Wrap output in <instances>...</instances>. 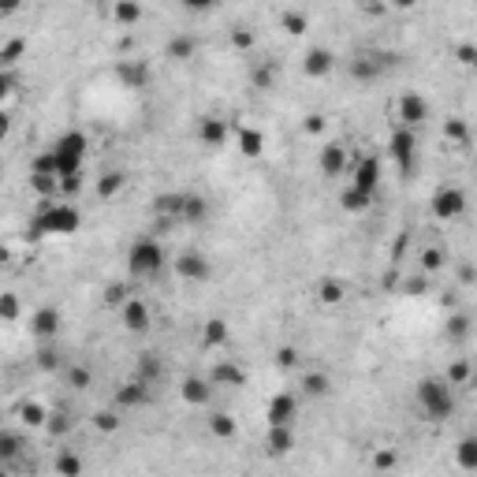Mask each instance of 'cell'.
<instances>
[{
	"label": "cell",
	"instance_id": "e0dca14e",
	"mask_svg": "<svg viewBox=\"0 0 477 477\" xmlns=\"http://www.w3.org/2000/svg\"><path fill=\"white\" fill-rule=\"evenodd\" d=\"M343 165H347V149H343L340 142H328V146L321 149V172H324V176H328V179H335V176H340V172H343Z\"/></svg>",
	"mask_w": 477,
	"mask_h": 477
},
{
	"label": "cell",
	"instance_id": "ac0fdd59",
	"mask_svg": "<svg viewBox=\"0 0 477 477\" xmlns=\"http://www.w3.org/2000/svg\"><path fill=\"white\" fill-rule=\"evenodd\" d=\"M198 135H202V142L209 146V149H220L227 142V127H224V119H216V116H205L202 119Z\"/></svg>",
	"mask_w": 477,
	"mask_h": 477
},
{
	"label": "cell",
	"instance_id": "6f0895ef",
	"mask_svg": "<svg viewBox=\"0 0 477 477\" xmlns=\"http://www.w3.org/2000/svg\"><path fill=\"white\" fill-rule=\"evenodd\" d=\"M41 365H45V370H52V365H56V354H52V351H41Z\"/></svg>",
	"mask_w": 477,
	"mask_h": 477
},
{
	"label": "cell",
	"instance_id": "60d3db41",
	"mask_svg": "<svg viewBox=\"0 0 477 477\" xmlns=\"http://www.w3.org/2000/svg\"><path fill=\"white\" fill-rule=\"evenodd\" d=\"M273 82H276V68H273V63H262V68L254 71V86H257V90H268Z\"/></svg>",
	"mask_w": 477,
	"mask_h": 477
},
{
	"label": "cell",
	"instance_id": "f907efd6",
	"mask_svg": "<svg viewBox=\"0 0 477 477\" xmlns=\"http://www.w3.org/2000/svg\"><path fill=\"white\" fill-rule=\"evenodd\" d=\"M232 45H235V49H250V45H254V34H250V30H235V34H232Z\"/></svg>",
	"mask_w": 477,
	"mask_h": 477
},
{
	"label": "cell",
	"instance_id": "d6a6232c",
	"mask_svg": "<svg viewBox=\"0 0 477 477\" xmlns=\"http://www.w3.org/2000/svg\"><path fill=\"white\" fill-rule=\"evenodd\" d=\"M30 187H34L45 202H52V194H60V179L56 176H30Z\"/></svg>",
	"mask_w": 477,
	"mask_h": 477
},
{
	"label": "cell",
	"instance_id": "2e32d148",
	"mask_svg": "<svg viewBox=\"0 0 477 477\" xmlns=\"http://www.w3.org/2000/svg\"><path fill=\"white\" fill-rule=\"evenodd\" d=\"M332 63H335V56H332L328 49H310L306 60H302V68H306L310 79H324V75L332 71Z\"/></svg>",
	"mask_w": 477,
	"mask_h": 477
},
{
	"label": "cell",
	"instance_id": "db71d44e",
	"mask_svg": "<svg viewBox=\"0 0 477 477\" xmlns=\"http://www.w3.org/2000/svg\"><path fill=\"white\" fill-rule=\"evenodd\" d=\"M377 470H392V466H395V455L392 451H377Z\"/></svg>",
	"mask_w": 477,
	"mask_h": 477
},
{
	"label": "cell",
	"instance_id": "1f68e13d",
	"mask_svg": "<svg viewBox=\"0 0 477 477\" xmlns=\"http://www.w3.org/2000/svg\"><path fill=\"white\" fill-rule=\"evenodd\" d=\"M119 187H123V172H105L101 183H97V194H101V198H116Z\"/></svg>",
	"mask_w": 477,
	"mask_h": 477
},
{
	"label": "cell",
	"instance_id": "680465c9",
	"mask_svg": "<svg viewBox=\"0 0 477 477\" xmlns=\"http://www.w3.org/2000/svg\"><path fill=\"white\" fill-rule=\"evenodd\" d=\"M52 418H56V421H49V432H63V429H68V421H60V414H52Z\"/></svg>",
	"mask_w": 477,
	"mask_h": 477
},
{
	"label": "cell",
	"instance_id": "11a10c76",
	"mask_svg": "<svg viewBox=\"0 0 477 477\" xmlns=\"http://www.w3.org/2000/svg\"><path fill=\"white\" fill-rule=\"evenodd\" d=\"M306 131H310V135H321V131H324V119H321V116H306Z\"/></svg>",
	"mask_w": 477,
	"mask_h": 477
},
{
	"label": "cell",
	"instance_id": "f1b7e54d",
	"mask_svg": "<svg viewBox=\"0 0 477 477\" xmlns=\"http://www.w3.org/2000/svg\"><path fill=\"white\" fill-rule=\"evenodd\" d=\"M224 340H227V324H224V321H205L202 343H205V347H220Z\"/></svg>",
	"mask_w": 477,
	"mask_h": 477
},
{
	"label": "cell",
	"instance_id": "30bf717a",
	"mask_svg": "<svg viewBox=\"0 0 477 477\" xmlns=\"http://www.w3.org/2000/svg\"><path fill=\"white\" fill-rule=\"evenodd\" d=\"M425 116H429V105H425V97H421V93H403V97H399V119H403V127L414 131Z\"/></svg>",
	"mask_w": 477,
	"mask_h": 477
},
{
	"label": "cell",
	"instance_id": "ba28073f",
	"mask_svg": "<svg viewBox=\"0 0 477 477\" xmlns=\"http://www.w3.org/2000/svg\"><path fill=\"white\" fill-rule=\"evenodd\" d=\"M377 183H381V160H377V157H362V160L354 165L351 187L365 190V194H377Z\"/></svg>",
	"mask_w": 477,
	"mask_h": 477
},
{
	"label": "cell",
	"instance_id": "f5cc1de1",
	"mask_svg": "<svg viewBox=\"0 0 477 477\" xmlns=\"http://www.w3.org/2000/svg\"><path fill=\"white\" fill-rule=\"evenodd\" d=\"M86 384H90V370H82V365L71 370V388H86Z\"/></svg>",
	"mask_w": 477,
	"mask_h": 477
},
{
	"label": "cell",
	"instance_id": "8fae6325",
	"mask_svg": "<svg viewBox=\"0 0 477 477\" xmlns=\"http://www.w3.org/2000/svg\"><path fill=\"white\" fill-rule=\"evenodd\" d=\"M119 321H123L127 332H146L149 328V306L142 298H127L123 310H119Z\"/></svg>",
	"mask_w": 477,
	"mask_h": 477
},
{
	"label": "cell",
	"instance_id": "74e56055",
	"mask_svg": "<svg viewBox=\"0 0 477 477\" xmlns=\"http://www.w3.org/2000/svg\"><path fill=\"white\" fill-rule=\"evenodd\" d=\"M93 425L101 429V432H116V429H119V414H116V410H97V414H93Z\"/></svg>",
	"mask_w": 477,
	"mask_h": 477
},
{
	"label": "cell",
	"instance_id": "52a82bcc",
	"mask_svg": "<svg viewBox=\"0 0 477 477\" xmlns=\"http://www.w3.org/2000/svg\"><path fill=\"white\" fill-rule=\"evenodd\" d=\"M295 414H298V403H295V395H287V392L273 395V399H268V407H265L268 429H291Z\"/></svg>",
	"mask_w": 477,
	"mask_h": 477
},
{
	"label": "cell",
	"instance_id": "f6af8a7d",
	"mask_svg": "<svg viewBox=\"0 0 477 477\" xmlns=\"http://www.w3.org/2000/svg\"><path fill=\"white\" fill-rule=\"evenodd\" d=\"M455 56H459V63H466V68H477V45H470V41H462V45L455 49Z\"/></svg>",
	"mask_w": 477,
	"mask_h": 477
},
{
	"label": "cell",
	"instance_id": "4dcf8cb0",
	"mask_svg": "<svg viewBox=\"0 0 477 477\" xmlns=\"http://www.w3.org/2000/svg\"><path fill=\"white\" fill-rule=\"evenodd\" d=\"M153 209L160 216H179L183 213V194H160V198L153 202Z\"/></svg>",
	"mask_w": 477,
	"mask_h": 477
},
{
	"label": "cell",
	"instance_id": "7c38bea8",
	"mask_svg": "<svg viewBox=\"0 0 477 477\" xmlns=\"http://www.w3.org/2000/svg\"><path fill=\"white\" fill-rule=\"evenodd\" d=\"M60 321H63V317H60L56 306H41L34 317H30V332H34L38 340H52V335L60 332Z\"/></svg>",
	"mask_w": 477,
	"mask_h": 477
},
{
	"label": "cell",
	"instance_id": "484cf974",
	"mask_svg": "<svg viewBox=\"0 0 477 477\" xmlns=\"http://www.w3.org/2000/svg\"><path fill=\"white\" fill-rule=\"evenodd\" d=\"M238 149H243L246 157H257V153L265 149L262 131H254V127H238Z\"/></svg>",
	"mask_w": 477,
	"mask_h": 477
},
{
	"label": "cell",
	"instance_id": "b9f144b4",
	"mask_svg": "<svg viewBox=\"0 0 477 477\" xmlns=\"http://www.w3.org/2000/svg\"><path fill=\"white\" fill-rule=\"evenodd\" d=\"M127 298H131V295H127V287H119V284H108V287H105V302H108V306L123 310Z\"/></svg>",
	"mask_w": 477,
	"mask_h": 477
},
{
	"label": "cell",
	"instance_id": "bcb514c9",
	"mask_svg": "<svg viewBox=\"0 0 477 477\" xmlns=\"http://www.w3.org/2000/svg\"><path fill=\"white\" fill-rule=\"evenodd\" d=\"M284 26H287V34H302V30H306V15L302 12H284Z\"/></svg>",
	"mask_w": 477,
	"mask_h": 477
},
{
	"label": "cell",
	"instance_id": "7402d4cb",
	"mask_svg": "<svg viewBox=\"0 0 477 477\" xmlns=\"http://www.w3.org/2000/svg\"><path fill=\"white\" fill-rule=\"evenodd\" d=\"M455 462H459V470H477V437H462L459 448H455Z\"/></svg>",
	"mask_w": 477,
	"mask_h": 477
},
{
	"label": "cell",
	"instance_id": "5bb4252c",
	"mask_svg": "<svg viewBox=\"0 0 477 477\" xmlns=\"http://www.w3.org/2000/svg\"><path fill=\"white\" fill-rule=\"evenodd\" d=\"M179 395L187 399L190 407H209V399H213V384H209V377H187L179 388Z\"/></svg>",
	"mask_w": 477,
	"mask_h": 477
},
{
	"label": "cell",
	"instance_id": "5b68a950",
	"mask_svg": "<svg viewBox=\"0 0 477 477\" xmlns=\"http://www.w3.org/2000/svg\"><path fill=\"white\" fill-rule=\"evenodd\" d=\"M414 149H418V138H414V131H410V127H399V131L388 138V153H392V160L399 165V172H403V176H410V172H414Z\"/></svg>",
	"mask_w": 477,
	"mask_h": 477
},
{
	"label": "cell",
	"instance_id": "7a4b0ae2",
	"mask_svg": "<svg viewBox=\"0 0 477 477\" xmlns=\"http://www.w3.org/2000/svg\"><path fill=\"white\" fill-rule=\"evenodd\" d=\"M86 149H90V142H86L82 131H68V135H60L56 142H52V160H56V176L60 179L79 176L82 160H86Z\"/></svg>",
	"mask_w": 477,
	"mask_h": 477
},
{
	"label": "cell",
	"instance_id": "f546056e",
	"mask_svg": "<svg viewBox=\"0 0 477 477\" xmlns=\"http://www.w3.org/2000/svg\"><path fill=\"white\" fill-rule=\"evenodd\" d=\"M444 332H448V340H466V335H470V317H466V313H451Z\"/></svg>",
	"mask_w": 477,
	"mask_h": 477
},
{
	"label": "cell",
	"instance_id": "9c48e42d",
	"mask_svg": "<svg viewBox=\"0 0 477 477\" xmlns=\"http://www.w3.org/2000/svg\"><path fill=\"white\" fill-rule=\"evenodd\" d=\"M116 79L123 82L127 90H142V86H149V63H142V60H119Z\"/></svg>",
	"mask_w": 477,
	"mask_h": 477
},
{
	"label": "cell",
	"instance_id": "cb8c5ba5",
	"mask_svg": "<svg viewBox=\"0 0 477 477\" xmlns=\"http://www.w3.org/2000/svg\"><path fill=\"white\" fill-rule=\"evenodd\" d=\"M205 213H209V205H205V198H202V194H183V213H179V220H190V224H198Z\"/></svg>",
	"mask_w": 477,
	"mask_h": 477
},
{
	"label": "cell",
	"instance_id": "681fc988",
	"mask_svg": "<svg viewBox=\"0 0 477 477\" xmlns=\"http://www.w3.org/2000/svg\"><path fill=\"white\" fill-rule=\"evenodd\" d=\"M23 418L30 421V425H45V410H41L38 403H26L23 407Z\"/></svg>",
	"mask_w": 477,
	"mask_h": 477
},
{
	"label": "cell",
	"instance_id": "e575fe53",
	"mask_svg": "<svg viewBox=\"0 0 477 477\" xmlns=\"http://www.w3.org/2000/svg\"><path fill=\"white\" fill-rule=\"evenodd\" d=\"M23 49H26V41L23 38H12V41H4V49H0V63L4 68H12V63L23 56Z\"/></svg>",
	"mask_w": 477,
	"mask_h": 477
},
{
	"label": "cell",
	"instance_id": "9a60e30c",
	"mask_svg": "<svg viewBox=\"0 0 477 477\" xmlns=\"http://www.w3.org/2000/svg\"><path fill=\"white\" fill-rule=\"evenodd\" d=\"M209 384L213 388H243L246 384V373L243 370H238V365L235 362H216L213 365V370H209Z\"/></svg>",
	"mask_w": 477,
	"mask_h": 477
},
{
	"label": "cell",
	"instance_id": "7bdbcfd3",
	"mask_svg": "<svg viewBox=\"0 0 477 477\" xmlns=\"http://www.w3.org/2000/svg\"><path fill=\"white\" fill-rule=\"evenodd\" d=\"M321 302H343V284L324 280V284H321Z\"/></svg>",
	"mask_w": 477,
	"mask_h": 477
},
{
	"label": "cell",
	"instance_id": "836d02e7",
	"mask_svg": "<svg viewBox=\"0 0 477 477\" xmlns=\"http://www.w3.org/2000/svg\"><path fill=\"white\" fill-rule=\"evenodd\" d=\"M328 377H324V373H306V377H302V392H306V395H328Z\"/></svg>",
	"mask_w": 477,
	"mask_h": 477
},
{
	"label": "cell",
	"instance_id": "ab89813d",
	"mask_svg": "<svg viewBox=\"0 0 477 477\" xmlns=\"http://www.w3.org/2000/svg\"><path fill=\"white\" fill-rule=\"evenodd\" d=\"M421 268H425V273H440V268H444V250L429 246V250L421 254Z\"/></svg>",
	"mask_w": 477,
	"mask_h": 477
},
{
	"label": "cell",
	"instance_id": "4316f807",
	"mask_svg": "<svg viewBox=\"0 0 477 477\" xmlns=\"http://www.w3.org/2000/svg\"><path fill=\"white\" fill-rule=\"evenodd\" d=\"M56 474L60 477H82V459L71 451H60L56 455Z\"/></svg>",
	"mask_w": 477,
	"mask_h": 477
},
{
	"label": "cell",
	"instance_id": "83f0119b",
	"mask_svg": "<svg viewBox=\"0 0 477 477\" xmlns=\"http://www.w3.org/2000/svg\"><path fill=\"white\" fill-rule=\"evenodd\" d=\"M138 381H146L149 388L160 381V362H157V354H142V362H138Z\"/></svg>",
	"mask_w": 477,
	"mask_h": 477
},
{
	"label": "cell",
	"instance_id": "d590c367",
	"mask_svg": "<svg viewBox=\"0 0 477 477\" xmlns=\"http://www.w3.org/2000/svg\"><path fill=\"white\" fill-rule=\"evenodd\" d=\"M168 56L172 60H190L194 56V41L190 38H172L168 41Z\"/></svg>",
	"mask_w": 477,
	"mask_h": 477
},
{
	"label": "cell",
	"instance_id": "9f6ffc18",
	"mask_svg": "<svg viewBox=\"0 0 477 477\" xmlns=\"http://www.w3.org/2000/svg\"><path fill=\"white\" fill-rule=\"evenodd\" d=\"M298 358H295V347H284V351H280V365H295Z\"/></svg>",
	"mask_w": 477,
	"mask_h": 477
},
{
	"label": "cell",
	"instance_id": "277c9868",
	"mask_svg": "<svg viewBox=\"0 0 477 477\" xmlns=\"http://www.w3.org/2000/svg\"><path fill=\"white\" fill-rule=\"evenodd\" d=\"M127 268H131V276H138V280L157 276L160 268H165V250H160L157 238L138 235L131 243V250H127Z\"/></svg>",
	"mask_w": 477,
	"mask_h": 477
},
{
	"label": "cell",
	"instance_id": "7dc6e473",
	"mask_svg": "<svg viewBox=\"0 0 477 477\" xmlns=\"http://www.w3.org/2000/svg\"><path fill=\"white\" fill-rule=\"evenodd\" d=\"M0 455H4V459H15L19 455V437L15 432H4V437H0Z\"/></svg>",
	"mask_w": 477,
	"mask_h": 477
},
{
	"label": "cell",
	"instance_id": "d4e9b609",
	"mask_svg": "<svg viewBox=\"0 0 477 477\" xmlns=\"http://www.w3.org/2000/svg\"><path fill=\"white\" fill-rule=\"evenodd\" d=\"M209 432L213 437H220V440H232L238 425H235V418L232 414H224V410H216V414H209Z\"/></svg>",
	"mask_w": 477,
	"mask_h": 477
},
{
	"label": "cell",
	"instance_id": "816d5d0a",
	"mask_svg": "<svg viewBox=\"0 0 477 477\" xmlns=\"http://www.w3.org/2000/svg\"><path fill=\"white\" fill-rule=\"evenodd\" d=\"M79 187H82V172H79V176H68V179H60V190H63V194H75Z\"/></svg>",
	"mask_w": 477,
	"mask_h": 477
},
{
	"label": "cell",
	"instance_id": "4fadbf2b",
	"mask_svg": "<svg viewBox=\"0 0 477 477\" xmlns=\"http://www.w3.org/2000/svg\"><path fill=\"white\" fill-rule=\"evenodd\" d=\"M176 273H179L183 280H194V284H202V280H209V262H205L202 254L187 250V254L176 257Z\"/></svg>",
	"mask_w": 477,
	"mask_h": 477
},
{
	"label": "cell",
	"instance_id": "ee69618b",
	"mask_svg": "<svg viewBox=\"0 0 477 477\" xmlns=\"http://www.w3.org/2000/svg\"><path fill=\"white\" fill-rule=\"evenodd\" d=\"M444 381H448L451 388H455V384H462V381H470V365H466V362H455L451 370H448V377H444Z\"/></svg>",
	"mask_w": 477,
	"mask_h": 477
},
{
	"label": "cell",
	"instance_id": "c3c4849f",
	"mask_svg": "<svg viewBox=\"0 0 477 477\" xmlns=\"http://www.w3.org/2000/svg\"><path fill=\"white\" fill-rule=\"evenodd\" d=\"M0 317H4V321H15L19 317V298L15 295H4V302H0Z\"/></svg>",
	"mask_w": 477,
	"mask_h": 477
},
{
	"label": "cell",
	"instance_id": "8d00e7d4",
	"mask_svg": "<svg viewBox=\"0 0 477 477\" xmlns=\"http://www.w3.org/2000/svg\"><path fill=\"white\" fill-rule=\"evenodd\" d=\"M444 138H451V142H466V138H470V127H466L459 116H451L448 123H444Z\"/></svg>",
	"mask_w": 477,
	"mask_h": 477
},
{
	"label": "cell",
	"instance_id": "8992f818",
	"mask_svg": "<svg viewBox=\"0 0 477 477\" xmlns=\"http://www.w3.org/2000/svg\"><path fill=\"white\" fill-rule=\"evenodd\" d=\"M432 216H440V220H455V216H462L466 209V194L459 187H440L437 194H432Z\"/></svg>",
	"mask_w": 477,
	"mask_h": 477
},
{
	"label": "cell",
	"instance_id": "3957f363",
	"mask_svg": "<svg viewBox=\"0 0 477 477\" xmlns=\"http://www.w3.org/2000/svg\"><path fill=\"white\" fill-rule=\"evenodd\" d=\"M418 407H421V414H425L429 421L451 418V410H455L451 384H448V381H437V377L421 381V384H418Z\"/></svg>",
	"mask_w": 477,
	"mask_h": 477
},
{
	"label": "cell",
	"instance_id": "44dd1931",
	"mask_svg": "<svg viewBox=\"0 0 477 477\" xmlns=\"http://www.w3.org/2000/svg\"><path fill=\"white\" fill-rule=\"evenodd\" d=\"M149 399V384L146 381H131L127 388H119L116 392V407H142Z\"/></svg>",
	"mask_w": 477,
	"mask_h": 477
},
{
	"label": "cell",
	"instance_id": "f35d334b",
	"mask_svg": "<svg viewBox=\"0 0 477 477\" xmlns=\"http://www.w3.org/2000/svg\"><path fill=\"white\" fill-rule=\"evenodd\" d=\"M112 15H116V23H138V19H142V8L138 4H116Z\"/></svg>",
	"mask_w": 477,
	"mask_h": 477
},
{
	"label": "cell",
	"instance_id": "d6986e66",
	"mask_svg": "<svg viewBox=\"0 0 477 477\" xmlns=\"http://www.w3.org/2000/svg\"><path fill=\"white\" fill-rule=\"evenodd\" d=\"M384 60H388V56H358V60L351 63V75H354L358 82H373L377 75L384 71Z\"/></svg>",
	"mask_w": 477,
	"mask_h": 477
},
{
	"label": "cell",
	"instance_id": "ffe728a7",
	"mask_svg": "<svg viewBox=\"0 0 477 477\" xmlns=\"http://www.w3.org/2000/svg\"><path fill=\"white\" fill-rule=\"evenodd\" d=\"M291 448H295V432H291V429H268L265 432V451L268 455H276V459H280V455H287Z\"/></svg>",
	"mask_w": 477,
	"mask_h": 477
},
{
	"label": "cell",
	"instance_id": "603a6c76",
	"mask_svg": "<svg viewBox=\"0 0 477 477\" xmlns=\"http://www.w3.org/2000/svg\"><path fill=\"white\" fill-rule=\"evenodd\" d=\"M370 202H373V194H365V190H358V187H347L340 194V205L347 213H365L370 209Z\"/></svg>",
	"mask_w": 477,
	"mask_h": 477
},
{
	"label": "cell",
	"instance_id": "6da1fadb",
	"mask_svg": "<svg viewBox=\"0 0 477 477\" xmlns=\"http://www.w3.org/2000/svg\"><path fill=\"white\" fill-rule=\"evenodd\" d=\"M79 227H82V216H79L75 205H68V202H41L34 224H30V238H41V235H75Z\"/></svg>",
	"mask_w": 477,
	"mask_h": 477
}]
</instances>
